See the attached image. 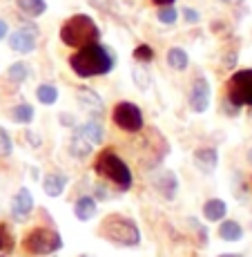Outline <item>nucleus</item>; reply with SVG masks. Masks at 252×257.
Masks as SVG:
<instances>
[{"instance_id": "1", "label": "nucleus", "mask_w": 252, "mask_h": 257, "mask_svg": "<svg viewBox=\"0 0 252 257\" xmlns=\"http://www.w3.org/2000/svg\"><path fill=\"white\" fill-rule=\"evenodd\" d=\"M114 65H116V58L112 54V49L101 45V43L78 47V52L69 56V67L81 78L105 76V74L114 70Z\"/></svg>"}, {"instance_id": "34", "label": "nucleus", "mask_w": 252, "mask_h": 257, "mask_svg": "<svg viewBox=\"0 0 252 257\" xmlns=\"http://www.w3.org/2000/svg\"><path fill=\"white\" fill-rule=\"evenodd\" d=\"M154 5H159V7H167V5H174L176 0H152Z\"/></svg>"}, {"instance_id": "38", "label": "nucleus", "mask_w": 252, "mask_h": 257, "mask_svg": "<svg viewBox=\"0 0 252 257\" xmlns=\"http://www.w3.org/2000/svg\"><path fill=\"white\" fill-rule=\"evenodd\" d=\"M81 257H92V255H81Z\"/></svg>"}, {"instance_id": "3", "label": "nucleus", "mask_w": 252, "mask_h": 257, "mask_svg": "<svg viewBox=\"0 0 252 257\" xmlns=\"http://www.w3.org/2000/svg\"><path fill=\"white\" fill-rule=\"evenodd\" d=\"M94 172L101 175L103 179L112 181L118 190H130L132 184H134V177H132V170L121 157L116 155L114 150H103L101 155L94 161Z\"/></svg>"}, {"instance_id": "25", "label": "nucleus", "mask_w": 252, "mask_h": 257, "mask_svg": "<svg viewBox=\"0 0 252 257\" xmlns=\"http://www.w3.org/2000/svg\"><path fill=\"white\" fill-rule=\"evenodd\" d=\"M16 246V237H14L9 224H0V250L3 253H12Z\"/></svg>"}, {"instance_id": "22", "label": "nucleus", "mask_w": 252, "mask_h": 257, "mask_svg": "<svg viewBox=\"0 0 252 257\" xmlns=\"http://www.w3.org/2000/svg\"><path fill=\"white\" fill-rule=\"evenodd\" d=\"M9 116H12V121L21 123V125H27V123L34 121V107L29 105V103H18V105L12 107Z\"/></svg>"}, {"instance_id": "13", "label": "nucleus", "mask_w": 252, "mask_h": 257, "mask_svg": "<svg viewBox=\"0 0 252 257\" xmlns=\"http://www.w3.org/2000/svg\"><path fill=\"white\" fill-rule=\"evenodd\" d=\"M194 166L203 175H212L219 166V152L214 148H199V150H194Z\"/></svg>"}, {"instance_id": "2", "label": "nucleus", "mask_w": 252, "mask_h": 257, "mask_svg": "<svg viewBox=\"0 0 252 257\" xmlns=\"http://www.w3.org/2000/svg\"><path fill=\"white\" fill-rule=\"evenodd\" d=\"M98 38H101V29H98L96 21L87 14H74L61 27V41L67 47H85L98 43Z\"/></svg>"}, {"instance_id": "12", "label": "nucleus", "mask_w": 252, "mask_h": 257, "mask_svg": "<svg viewBox=\"0 0 252 257\" xmlns=\"http://www.w3.org/2000/svg\"><path fill=\"white\" fill-rule=\"evenodd\" d=\"M76 96H78V103L83 105V110H87L90 114L94 116H101L105 112V105H103V98L98 96L94 90L90 87H78L76 90Z\"/></svg>"}, {"instance_id": "18", "label": "nucleus", "mask_w": 252, "mask_h": 257, "mask_svg": "<svg viewBox=\"0 0 252 257\" xmlns=\"http://www.w3.org/2000/svg\"><path fill=\"white\" fill-rule=\"evenodd\" d=\"M228 215V204L223 199H207L203 204V217L207 221H221Z\"/></svg>"}, {"instance_id": "15", "label": "nucleus", "mask_w": 252, "mask_h": 257, "mask_svg": "<svg viewBox=\"0 0 252 257\" xmlns=\"http://www.w3.org/2000/svg\"><path fill=\"white\" fill-rule=\"evenodd\" d=\"M67 175L63 172H52L43 179V190H45L47 197H61L65 192V186H67Z\"/></svg>"}, {"instance_id": "36", "label": "nucleus", "mask_w": 252, "mask_h": 257, "mask_svg": "<svg viewBox=\"0 0 252 257\" xmlns=\"http://www.w3.org/2000/svg\"><path fill=\"white\" fill-rule=\"evenodd\" d=\"M219 257H243V255H234V253H225V255H219Z\"/></svg>"}, {"instance_id": "28", "label": "nucleus", "mask_w": 252, "mask_h": 257, "mask_svg": "<svg viewBox=\"0 0 252 257\" xmlns=\"http://www.w3.org/2000/svg\"><path fill=\"white\" fill-rule=\"evenodd\" d=\"M14 152V143H12V137L5 127H0V157H12Z\"/></svg>"}, {"instance_id": "35", "label": "nucleus", "mask_w": 252, "mask_h": 257, "mask_svg": "<svg viewBox=\"0 0 252 257\" xmlns=\"http://www.w3.org/2000/svg\"><path fill=\"white\" fill-rule=\"evenodd\" d=\"M223 3H228V5H241L243 0H223Z\"/></svg>"}, {"instance_id": "5", "label": "nucleus", "mask_w": 252, "mask_h": 257, "mask_svg": "<svg viewBox=\"0 0 252 257\" xmlns=\"http://www.w3.org/2000/svg\"><path fill=\"white\" fill-rule=\"evenodd\" d=\"M23 246L32 255H52L63 248V237L52 228H34L32 233L23 239Z\"/></svg>"}, {"instance_id": "29", "label": "nucleus", "mask_w": 252, "mask_h": 257, "mask_svg": "<svg viewBox=\"0 0 252 257\" xmlns=\"http://www.w3.org/2000/svg\"><path fill=\"white\" fill-rule=\"evenodd\" d=\"M134 81L138 90H147L150 87V76H147V72H143V67H134Z\"/></svg>"}, {"instance_id": "31", "label": "nucleus", "mask_w": 252, "mask_h": 257, "mask_svg": "<svg viewBox=\"0 0 252 257\" xmlns=\"http://www.w3.org/2000/svg\"><path fill=\"white\" fill-rule=\"evenodd\" d=\"M7 34H9V25H7V23H5V21H3V18H0V41H3V38H5V36H7Z\"/></svg>"}, {"instance_id": "30", "label": "nucleus", "mask_w": 252, "mask_h": 257, "mask_svg": "<svg viewBox=\"0 0 252 257\" xmlns=\"http://www.w3.org/2000/svg\"><path fill=\"white\" fill-rule=\"evenodd\" d=\"M181 14H183V18H185V23H190V25H194V23H199V12H194V9H190V7H183L181 9Z\"/></svg>"}, {"instance_id": "9", "label": "nucleus", "mask_w": 252, "mask_h": 257, "mask_svg": "<svg viewBox=\"0 0 252 257\" xmlns=\"http://www.w3.org/2000/svg\"><path fill=\"white\" fill-rule=\"evenodd\" d=\"M210 98H212V87L210 81L205 76H196L194 83H192V90H190V107L192 112L201 114L210 107Z\"/></svg>"}, {"instance_id": "10", "label": "nucleus", "mask_w": 252, "mask_h": 257, "mask_svg": "<svg viewBox=\"0 0 252 257\" xmlns=\"http://www.w3.org/2000/svg\"><path fill=\"white\" fill-rule=\"evenodd\" d=\"M9 210H12V217L16 221H25L29 219V215L34 212V197L27 188H21V190L14 195L12 204H9Z\"/></svg>"}, {"instance_id": "11", "label": "nucleus", "mask_w": 252, "mask_h": 257, "mask_svg": "<svg viewBox=\"0 0 252 257\" xmlns=\"http://www.w3.org/2000/svg\"><path fill=\"white\" fill-rule=\"evenodd\" d=\"M154 188L163 199L172 201L176 197V192H179V179H176V175L172 170H163L161 175L154 177Z\"/></svg>"}, {"instance_id": "32", "label": "nucleus", "mask_w": 252, "mask_h": 257, "mask_svg": "<svg viewBox=\"0 0 252 257\" xmlns=\"http://www.w3.org/2000/svg\"><path fill=\"white\" fill-rule=\"evenodd\" d=\"M96 199H107V190L103 186H96Z\"/></svg>"}, {"instance_id": "33", "label": "nucleus", "mask_w": 252, "mask_h": 257, "mask_svg": "<svg viewBox=\"0 0 252 257\" xmlns=\"http://www.w3.org/2000/svg\"><path fill=\"white\" fill-rule=\"evenodd\" d=\"M27 137H29V141H32V146H41V137H36L34 132H27Z\"/></svg>"}, {"instance_id": "24", "label": "nucleus", "mask_w": 252, "mask_h": 257, "mask_svg": "<svg viewBox=\"0 0 252 257\" xmlns=\"http://www.w3.org/2000/svg\"><path fill=\"white\" fill-rule=\"evenodd\" d=\"M7 78L12 83H25L29 78V67H27V63H14V65H9V70H7Z\"/></svg>"}, {"instance_id": "17", "label": "nucleus", "mask_w": 252, "mask_h": 257, "mask_svg": "<svg viewBox=\"0 0 252 257\" xmlns=\"http://www.w3.org/2000/svg\"><path fill=\"white\" fill-rule=\"evenodd\" d=\"M76 127L81 130V135L85 137L92 146H98V143H103V139H105V130H103V125L98 121H94V118H90V121H85L83 125H76Z\"/></svg>"}, {"instance_id": "23", "label": "nucleus", "mask_w": 252, "mask_h": 257, "mask_svg": "<svg viewBox=\"0 0 252 257\" xmlns=\"http://www.w3.org/2000/svg\"><path fill=\"white\" fill-rule=\"evenodd\" d=\"M36 98H38V103H43V105H54V103L58 101L56 85H52V83H43V85H38L36 87Z\"/></svg>"}, {"instance_id": "7", "label": "nucleus", "mask_w": 252, "mask_h": 257, "mask_svg": "<svg viewBox=\"0 0 252 257\" xmlns=\"http://www.w3.org/2000/svg\"><path fill=\"white\" fill-rule=\"evenodd\" d=\"M112 121L116 123V127H121L123 132H141L145 121H143V112L136 103L132 101H121L112 110Z\"/></svg>"}, {"instance_id": "19", "label": "nucleus", "mask_w": 252, "mask_h": 257, "mask_svg": "<svg viewBox=\"0 0 252 257\" xmlns=\"http://www.w3.org/2000/svg\"><path fill=\"white\" fill-rule=\"evenodd\" d=\"M165 61H167V65H170L172 70H176V72H183V70H187V65H190V56H187V52L185 49H181V47L167 49Z\"/></svg>"}, {"instance_id": "8", "label": "nucleus", "mask_w": 252, "mask_h": 257, "mask_svg": "<svg viewBox=\"0 0 252 257\" xmlns=\"http://www.w3.org/2000/svg\"><path fill=\"white\" fill-rule=\"evenodd\" d=\"M38 41V27L36 25H23L18 32L9 36V47L18 54H32L36 49Z\"/></svg>"}, {"instance_id": "37", "label": "nucleus", "mask_w": 252, "mask_h": 257, "mask_svg": "<svg viewBox=\"0 0 252 257\" xmlns=\"http://www.w3.org/2000/svg\"><path fill=\"white\" fill-rule=\"evenodd\" d=\"M248 161H250V166H252V148L248 150Z\"/></svg>"}, {"instance_id": "20", "label": "nucleus", "mask_w": 252, "mask_h": 257, "mask_svg": "<svg viewBox=\"0 0 252 257\" xmlns=\"http://www.w3.org/2000/svg\"><path fill=\"white\" fill-rule=\"evenodd\" d=\"M219 237L223 241H239L243 237V228H241L239 221L234 219H221V226H219Z\"/></svg>"}, {"instance_id": "14", "label": "nucleus", "mask_w": 252, "mask_h": 257, "mask_svg": "<svg viewBox=\"0 0 252 257\" xmlns=\"http://www.w3.org/2000/svg\"><path fill=\"white\" fill-rule=\"evenodd\" d=\"M92 143L85 139V137L81 135V130L78 127H74V135L72 139H69V155L74 157V159H87V157L92 155Z\"/></svg>"}, {"instance_id": "6", "label": "nucleus", "mask_w": 252, "mask_h": 257, "mask_svg": "<svg viewBox=\"0 0 252 257\" xmlns=\"http://www.w3.org/2000/svg\"><path fill=\"white\" fill-rule=\"evenodd\" d=\"M232 105L252 107V70H239L228 78V98Z\"/></svg>"}, {"instance_id": "16", "label": "nucleus", "mask_w": 252, "mask_h": 257, "mask_svg": "<svg viewBox=\"0 0 252 257\" xmlns=\"http://www.w3.org/2000/svg\"><path fill=\"white\" fill-rule=\"evenodd\" d=\"M96 210H98L96 199L90 195L78 197V201L74 204V215H76V219H81V221H90L92 217L96 215Z\"/></svg>"}, {"instance_id": "21", "label": "nucleus", "mask_w": 252, "mask_h": 257, "mask_svg": "<svg viewBox=\"0 0 252 257\" xmlns=\"http://www.w3.org/2000/svg\"><path fill=\"white\" fill-rule=\"evenodd\" d=\"M16 7L29 18H38V16H43V14L47 12L45 0H16Z\"/></svg>"}, {"instance_id": "26", "label": "nucleus", "mask_w": 252, "mask_h": 257, "mask_svg": "<svg viewBox=\"0 0 252 257\" xmlns=\"http://www.w3.org/2000/svg\"><path fill=\"white\" fill-rule=\"evenodd\" d=\"M156 18H159L163 25H174L176 18H179V12H176L172 5H167V7H161L159 12H156Z\"/></svg>"}, {"instance_id": "4", "label": "nucleus", "mask_w": 252, "mask_h": 257, "mask_svg": "<svg viewBox=\"0 0 252 257\" xmlns=\"http://www.w3.org/2000/svg\"><path fill=\"white\" fill-rule=\"evenodd\" d=\"M103 239L114 241L118 246H138L141 244V230H138L136 221L130 219V217L123 215H107L105 219L101 221V228H98Z\"/></svg>"}, {"instance_id": "27", "label": "nucleus", "mask_w": 252, "mask_h": 257, "mask_svg": "<svg viewBox=\"0 0 252 257\" xmlns=\"http://www.w3.org/2000/svg\"><path fill=\"white\" fill-rule=\"evenodd\" d=\"M134 61H138V63H152L154 61V49H152L150 45H138L136 49H134Z\"/></svg>"}]
</instances>
